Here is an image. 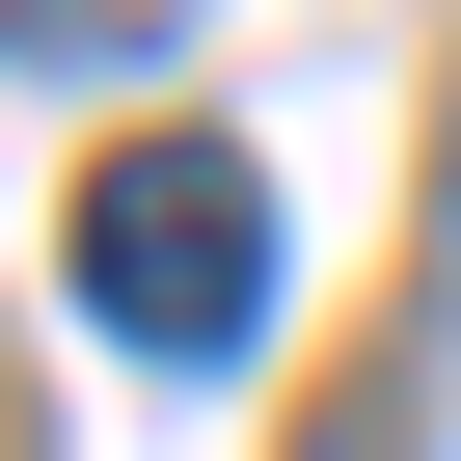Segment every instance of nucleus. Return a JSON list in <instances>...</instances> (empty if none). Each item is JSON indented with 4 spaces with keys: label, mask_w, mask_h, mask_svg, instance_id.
Masks as SVG:
<instances>
[{
    "label": "nucleus",
    "mask_w": 461,
    "mask_h": 461,
    "mask_svg": "<svg viewBox=\"0 0 461 461\" xmlns=\"http://www.w3.org/2000/svg\"><path fill=\"white\" fill-rule=\"evenodd\" d=\"M82 299H109L136 353H245V326H272V163H245V136H136V163L82 190Z\"/></svg>",
    "instance_id": "1"
},
{
    "label": "nucleus",
    "mask_w": 461,
    "mask_h": 461,
    "mask_svg": "<svg viewBox=\"0 0 461 461\" xmlns=\"http://www.w3.org/2000/svg\"><path fill=\"white\" fill-rule=\"evenodd\" d=\"M299 461H407V407H326V434H299Z\"/></svg>",
    "instance_id": "2"
}]
</instances>
